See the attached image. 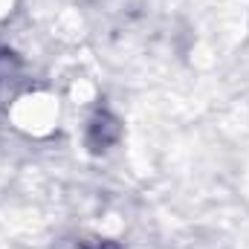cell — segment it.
Here are the masks:
<instances>
[{
    "mask_svg": "<svg viewBox=\"0 0 249 249\" xmlns=\"http://www.w3.org/2000/svg\"><path fill=\"white\" fill-rule=\"evenodd\" d=\"M64 249H116V247H110V244H81V241H75V244H70V247H64Z\"/></svg>",
    "mask_w": 249,
    "mask_h": 249,
    "instance_id": "6da1fadb",
    "label": "cell"
}]
</instances>
